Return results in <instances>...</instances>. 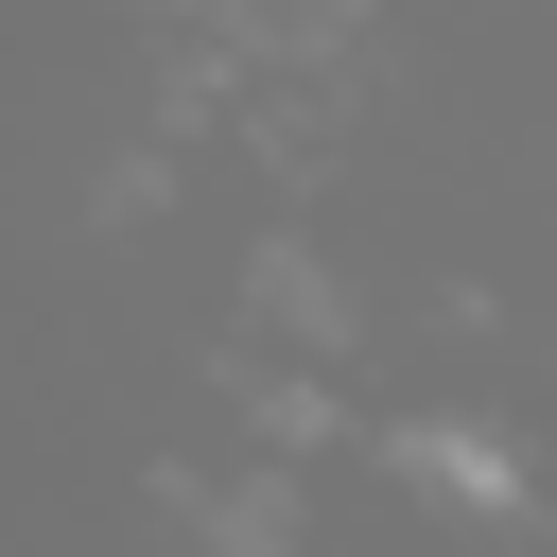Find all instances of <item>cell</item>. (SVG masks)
<instances>
[{
	"label": "cell",
	"mask_w": 557,
	"mask_h": 557,
	"mask_svg": "<svg viewBox=\"0 0 557 557\" xmlns=\"http://www.w3.org/2000/svg\"><path fill=\"white\" fill-rule=\"evenodd\" d=\"M400 470H435V487H470V505H522V470H505L487 435H400Z\"/></svg>",
	"instance_id": "1"
}]
</instances>
